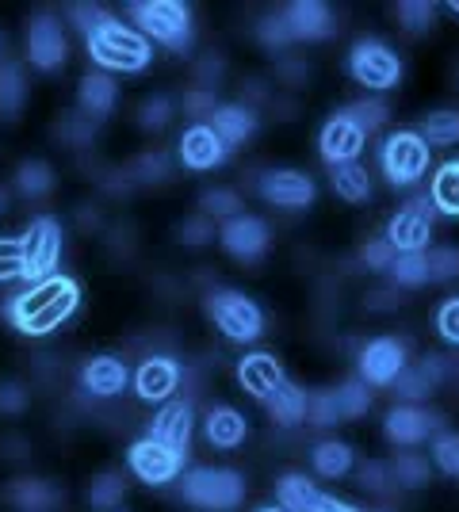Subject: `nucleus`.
<instances>
[{"label":"nucleus","mask_w":459,"mask_h":512,"mask_svg":"<svg viewBox=\"0 0 459 512\" xmlns=\"http://www.w3.org/2000/svg\"><path fill=\"white\" fill-rule=\"evenodd\" d=\"M81 306V283L73 276H50L43 283H31L27 291L12 295L4 314L20 329L23 337H46L62 329Z\"/></svg>","instance_id":"1"},{"label":"nucleus","mask_w":459,"mask_h":512,"mask_svg":"<svg viewBox=\"0 0 459 512\" xmlns=\"http://www.w3.org/2000/svg\"><path fill=\"white\" fill-rule=\"evenodd\" d=\"M85 46H88V58L100 65V69H108V73H142L153 62L150 39L138 27L111 20V16L88 35Z\"/></svg>","instance_id":"2"},{"label":"nucleus","mask_w":459,"mask_h":512,"mask_svg":"<svg viewBox=\"0 0 459 512\" xmlns=\"http://www.w3.org/2000/svg\"><path fill=\"white\" fill-rule=\"evenodd\" d=\"M131 20L150 43L169 46L173 54H188L196 43V23H192V8L180 0H138L131 4Z\"/></svg>","instance_id":"3"},{"label":"nucleus","mask_w":459,"mask_h":512,"mask_svg":"<svg viewBox=\"0 0 459 512\" xmlns=\"http://www.w3.org/2000/svg\"><path fill=\"white\" fill-rule=\"evenodd\" d=\"M203 310H207V318L215 321V329H219L226 341L253 344L264 337V310L245 291L219 287V291H211L203 299Z\"/></svg>","instance_id":"4"},{"label":"nucleus","mask_w":459,"mask_h":512,"mask_svg":"<svg viewBox=\"0 0 459 512\" xmlns=\"http://www.w3.org/2000/svg\"><path fill=\"white\" fill-rule=\"evenodd\" d=\"M180 493L203 512H234L245 501V478L234 467H196L184 474Z\"/></svg>","instance_id":"5"},{"label":"nucleus","mask_w":459,"mask_h":512,"mask_svg":"<svg viewBox=\"0 0 459 512\" xmlns=\"http://www.w3.org/2000/svg\"><path fill=\"white\" fill-rule=\"evenodd\" d=\"M379 169L391 188H414L429 172V142L417 130H398L379 146Z\"/></svg>","instance_id":"6"},{"label":"nucleus","mask_w":459,"mask_h":512,"mask_svg":"<svg viewBox=\"0 0 459 512\" xmlns=\"http://www.w3.org/2000/svg\"><path fill=\"white\" fill-rule=\"evenodd\" d=\"M23 245V279L27 283H43L58 276V260H62V222L54 214H43L27 226L20 237Z\"/></svg>","instance_id":"7"},{"label":"nucleus","mask_w":459,"mask_h":512,"mask_svg":"<svg viewBox=\"0 0 459 512\" xmlns=\"http://www.w3.org/2000/svg\"><path fill=\"white\" fill-rule=\"evenodd\" d=\"M349 77L372 92H387L402 81V58L379 39H360L349 50Z\"/></svg>","instance_id":"8"},{"label":"nucleus","mask_w":459,"mask_h":512,"mask_svg":"<svg viewBox=\"0 0 459 512\" xmlns=\"http://www.w3.org/2000/svg\"><path fill=\"white\" fill-rule=\"evenodd\" d=\"M433 218H437L433 195H414V199L387 222V234L383 237L394 245V253H425L429 241H433Z\"/></svg>","instance_id":"9"},{"label":"nucleus","mask_w":459,"mask_h":512,"mask_svg":"<svg viewBox=\"0 0 459 512\" xmlns=\"http://www.w3.org/2000/svg\"><path fill=\"white\" fill-rule=\"evenodd\" d=\"M127 467L138 482H146V486H169L180 467H184V455L173 448H165L161 440H153V436H142V440H134L131 451H127Z\"/></svg>","instance_id":"10"},{"label":"nucleus","mask_w":459,"mask_h":512,"mask_svg":"<svg viewBox=\"0 0 459 512\" xmlns=\"http://www.w3.org/2000/svg\"><path fill=\"white\" fill-rule=\"evenodd\" d=\"M23 46H27V62L35 65L39 73H54L69 58V39L54 16H35V20L27 23Z\"/></svg>","instance_id":"11"},{"label":"nucleus","mask_w":459,"mask_h":512,"mask_svg":"<svg viewBox=\"0 0 459 512\" xmlns=\"http://www.w3.org/2000/svg\"><path fill=\"white\" fill-rule=\"evenodd\" d=\"M257 195L280 211H306L314 203L318 188L303 169H268L257 180Z\"/></svg>","instance_id":"12"},{"label":"nucleus","mask_w":459,"mask_h":512,"mask_svg":"<svg viewBox=\"0 0 459 512\" xmlns=\"http://www.w3.org/2000/svg\"><path fill=\"white\" fill-rule=\"evenodd\" d=\"M219 245L234 256V260H241V264H253V260H261V256L268 253L272 234H268V222H264V218L241 211L238 218L222 222Z\"/></svg>","instance_id":"13"},{"label":"nucleus","mask_w":459,"mask_h":512,"mask_svg":"<svg viewBox=\"0 0 459 512\" xmlns=\"http://www.w3.org/2000/svg\"><path fill=\"white\" fill-rule=\"evenodd\" d=\"M176 157H180L184 169L211 172V169H219V165H226L230 146L215 134L211 123H192V127L180 134V142H176Z\"/></svg>","instance_id":"14"},{"label":"nucleus","mask_w":459,"mask_h":512,"mask_svg":"<svg viewBox=\"0 0 459 512\" xmlns=\"http://www.w3.org/2000/svg\"><path fill=\"white\" fill-rule=\"evenodd\" d=\"M440 425H444V417L433 413V409H421V406H394L387 413V421H383V436L391 440L394 448H417V444H425L429 436H437Z\"/></svg>","instance_id":"15"},{"label":"nucleus","mask_w":459,"mask_h":512,"mask_svg":"<svg viewBox=\"0 0 459 512\" xmlns=\"http://www.w3.org/2000/svg\"><path fill=\"white\" fill-rule=\"evenodd\" d=\"M406 367H410L406 344L394 341V337H375L360 352V379L368 386H391Z\"/></svg>","instance_id":"16"},{"label":"nucleus","mask_w":459,"mask_h":512,"mask_svg":"<svg viewBox=\"0 0 459 512\" xmlns=\"http://www.w3.org/2000/svg\"><path fill=\"white\" fill-rule=\"evenodd\" d=\"M364 146H368V134L356 127V123H349L341 111L333 119H326V127L318 130V153H322V161H326L329 169L356 161L364 153Z\"/></svg>","instance_id":"17"},{"label":"nucleus","mask_w":459,"mask_h":512,"mask_svg":"<svg viewBox=\"0 0 459 512\" xmlns=\"http://www.w3.org/2000/svg\"><path fill=\"white\" fill-rule=\"evenodd\" d=\"M146 436H153V440H161L165 448L180 451V455H188V448H192V436H196V409H192V402H165L161 406V413L150 421V432Z\"/></svg>","instance_id":"18"},{"label":"nucleus","mask_w":459,"mask_h":512,"mask_svg":"<svg viewBox=\"0 0 459 512\" xmlns=\"http://www.w3.org/2000/svg\"><path fill=\"white\" fill-rule=\"evenodd\" d=\"M180 390V363L169 356H150L138 363L134 371V394L142 402H173V394Z\"/></svg>","instance_id":"19"},{"label":"nucleus","mask_w":459,"mask_h":512,"mask_svg":"<svg viewBox=\"0 0 459 512\" xmlns=\"http://www.w3.org/2000/svg\"><path fill=\"white\" fill-rule=\"evenodd\" d=\"M448 379V367H444V356H425V360L410 363L398 379H394V394L406 402V406H417L425 402L429 394H437L440 383Z\"/></svg>","instance_id":"20"},{"label":"nucleus","mask_w":459,"mask_h":512,"mask_svg":"<svg viewBox=\"0 0 459 512\" xmlns=\"http://www.w3.org/2000/svg\"><path fill=\"white\" fill-rule=\"evenodd\" d=\"M284 23L291 31L295 43H318V39H329L333 35V12L322 0H295L284 8Z\"/></svg>","instance_id":"21"},{"label":"nucleus","mask_w":459,"mask_h":512,"mask_svg":"<svg viewBox=\"0 0 459 512\" xmlns=\"http://www.w3.org/2000/svg\"><path fill=\"white\" fill-rule=\"evenodd\" d=\"M284 367L280 360L272 356V352H253V356H241L238 360V383L241 390L249 394V398H257V402H268L272 398V390L284 383Z\"/></svg>","instance_id":"22"},{"label":"nucleus","mask_w":459,"mask_h":512,"mask_svg":"<svg viewBox=\"0 0 459 512\" xmlns=\"http://www.w3.org/2000/svg\"><path fill=\"white\" fill-rule=\"evenodd\" d=\"M127 383H131V367L119 356H92L81 367V390L92 398H115L127 390Z\"/></svg>","instance_id":"23"},{"label":"nucleus","mask_w":459,"mask_h":512,"mask_svg":"<svg viewBox=\"0 0 459 512\" xmlns=\"http://www.w3.org/2000/svg\"><path fill=\"white\" fill-rule=\"evenodd\" d=\"M207 123L215 127V134H219L230 150H238L241 142H249V138L257 134V127H261L257 111H253L249 104H219Z\"/></svg>","instance_id":"24"},{"label":"nucleus","mask_w":459,"mask_h":512,"mask_svg":"<svg viewBox=\"0 0 459 512\" xmlns=\"http://www.w3.org/2000/svg\"><path fill=\"white\" fill-rule=\"evenodd\" d=\"M203 436H207V444L219 451H234L245 444V436H249V421L241 417L234 406H215L207 417H203Z\"/></svg>","instance_id":"25"},{"label":"nucleus","mask_w":459,"mask_h":512,"mask_svg":"<svg viewBox=\"0 0 459 512\" xmlns=\"http://www.w3.org/2000/svg\"><path fill=\"white\" fill-rule=\"evenodd\" d=\"M8 505H16L20 512H50L62 505V490L46 478H16L8 482Z\"/></svg>","instance_id":"26"},{"label":"nucleus","mask_w":459,"mask_h":512,"mask_svg":"<svg viewBox=\"0 0 459 512\" xmlns=\"http://www.w3.org/2000/svg\"><path fill=\"white\" fill-rule=\"evenodd\" d=\"M119 100V85L111 81L108 73H85L77 85V107L88 119H108Z\"/></svg>","instance_id":"27"},{"label":"nucleus","mask_w":459,"mask_h":512,"mask_svg":"<svg viewBox=\"0 0 459 512\" xmlns=\"http://www.w3.org/2000/svg\"><path fill=\"white\" fill-rule=\"evenodd\" d=\"M329 188L337 192V199L345 203H368L372 199V176L360 161H349V165H333L329 169Z\"/></svg>","instance_id":"28"},{"label":"nucleus","mask_w":459,"mask_h":512,"mask_svg":"<svg viewBox=\"0 0 459 512\" xmlns=\"http://www.w3.org/2000/svg\"><path fill=\"white\" fill-rule=\"evenodd\" d=\"M264 406H268L272 421H276L280 428L303 425V421H306V390H299L291 379H284V383L272 390V398H268Z\"/></svg>","instance_id":"29"},{"label":"nucleus","mask_w":459,"mask_h":512,"mask_svg":"<svg viewBox=\"0 0 459 512\" xmlns=\"http://www.w3.org/2000/svg\"><path fill=\"white\" fill-rule=\"evenodd\" d=\"M318 497L322 490L314 486V478H306L299 470H291L276 482V505H284L287 512H310L318 505Z\"/></svg>","instance_id":"30"},{"label":"nucleus","mask_w":459,"mask_h":512,"mask_svg":"<svg viewBox=\"0 0 459 512\" xmlns=\"http://www.w3.org/2000/svg\"><path fill=\"white\" fill-rule=\"evenodd\" d=\"M391 478L394 486H402V490H421V486L433 482V467H429V459L421 451H394Z\"/></svg>","instance_id":"31"},{"label":"nucleus","mask_w":459,"mask_h":512,"mask_svg":"<svg viewBox=\"0 0 459 512\" xmlns=\"http://www.w3.org/2000/svg\"><path fill=\"white\" fill-rule=\"evenodd\" d=\"M27 104V77L20 62H0V119H16Z\"/></svg>","instance_id":"32"},{"label":"nucleus","mask_w":459,"mask_h":512,"mask_svg":"<svg viewBox=\"0 0 459 512\" xmlns=\"http://www.w3.org/2000/svg\"><path fill=\"white\" fill-rule=\"evenodd\" d=\"M85 497L96 512H115L123 505V497H127V482H123L119 470H100V474L88 482Z\"/></svg>","instance_id":"33"},{"label":"nucleus","mask_w":459,"mask_h":512,"mask_svg":"<svg viewBox=\"0 0 459 512\" xmlns=\"http://www.w3.org/2000/svg\"><path fill=\"white\" fill-rule=\"evenodd\" d=\"M310 463H314V470L322 478H345L352 470V463H356V455H352V448L345 440H322L318 448L310 451Z\"/></svg>","instance_id":"34"},{"label":"nucleus","mask_w":459,"mask_h":512,"mask_svg":"<svg viewBox=\"0 0 459 512\" xmlns=\"http://www.w3.org/2000/svg\"><path fill=\"white\" fill-rule=\"evenodd\" d=\"M417 134L429 142V150H433V146H456V142H459V111H452V107H440V111L421 115Z\"/></svg>","instance_id":"35"},{"label":"nucleus","mask_w":459,"mask_h":512,"mask_svg":"<svg viewBox=\"0 0 459 512\" xmlns=\"http://www.w3.org/2000/svg\"><path fill=\"white\" fill-rule=\"evenodd\" d=\"M54 169H50V161H39V157H31V161H20V169H16V192L23 199H43V195L54 192Z\"/></svg>","instance_id":"36"},{"label":"nucleus","mask_w":459,"mask_h":512,"mask_svg":"<svg viewBox=\"0 0 459 512\" xmlns=\"http://www.w3.org/2000/svg\"><path fill=\"white\" fill-rule=\"evenodd\" d=\"M433 207L437 214H452L459 218V161H448L440 165L437 176H433Z\"/></svg>","instance_id":"37"},{"label":"nucleus","mask_w":459,"mask_h":512,"mask_svg":"<svg viewBox=\"0 0 459 512\" xmlns=\"http://www.w3.org/2000/svg\"><path fill=\"white\" fill-rule=\"evenodd\" d=\"M333 398H337V413H341V421H356V417H364L368 409H372V390L364 379H349V383H341L333 390Z\"/></svg>","instance_id":"38"},{"label":"nucleus","mask_w":459,"mask_h":512,"mask_svg":"<svg viewBox=\"0 0 459 512\" xmlns=\"http://www.w3.org/2000/svg\"><path fill=\"white\" fill-rule=\"evenodd\" d=\"M387 276H391L394 287H425L429 283V260H425V253H398Z\"/></svg>","instance_id":"39"},{"label":"nucleus","mask_w":459,"mask_h":512,"mask_svg":"<svg viewBox=\"0 0 459 512\" xmlns=\"http://www.w3.org/2000/svg\"><path fill=\"white\" fill-rule=\"evenodd\" d=\"M241 195L234 188H207V192H199V214H207V218H222V222H230V218H238L241 214Z\"/></svg>","instance_id":"40"},{"label":"nucleus","mask_w":459,"mask_h":512,"mask_svg":"<svg viewBox=\"0 0 459 512\" xmlns=\"http://www.w3.org/2000/svg\"><path fill=\"white\" fill-rule=\"evenodd\" d=\"M341 115H345L349 123H356L364 134H375V130L391 119V107L383 104V100H356V104L341 107Z\"/></svg>","instance_id":"41"},{"label":"nucleus","mask_w":459,"mask_h":512,"mask_svg":"<svg viewBox=\"0 0 459 512\" xmlns=\"http://www.w3.org/2000/svg\"><path fill=\"white\" fill-rule=\"evenodd\" d=\"M306 421H310L314 428L341 425V413H337L333 390H314V394H306Z\"/></svg>","instance_id":"42"},{"label":"nucleus","mask_w":459,"mask_h":512,"mask_svg":"<svg viewBox=\"0 0 459 512\" xmlns=\"http://www.w3.org/2000/svg\"><path fill=\"white\" fill-rule=\"evenodd\" d=\"M429 260V283H448L459 276V249L456 245H437L425 253Z\"/></svg>","instance_id":"43"},{"label":"nucleus","mask_w":459,"mask_h":512,"mask_svg":"<svg viewBox=\"0 0 459 512\" xmlns=\"http://www.w3.org/2000/svg\"><path fill=\"white\" fill-rule=\"evenodd\" d=\"M433 467L448 478H459V432H437L433 440Z\"/></svg>","instance_id":"44"},{"label":"nucleus","mask_w":459,"mask_h":512,"mask_svg":"<svg viewBox=\"0 0 459 512\" xmlns=\"http://www.w3.org/2000/svg\"><path fill=\"white\" fill-rule=\"evenodd\" d=\"M257 43H261L264 50H272V54H280V50H287V46L295 43L284 23V12H280V16H264V20L257 23Z\"/></svg>","instance_id":"45"},{"label":"nucleus","mask_w":459,"mask_h":512,"mask_svg":"<svg viewBox=\"0 0 459 512\" xmlns=\"http://www.w3.org/2000/svg\"><path fill=\"white\" fill-rule=\"evenodd\" d=\"M398 20H402V27H406L410 35H421V31L433 27L437 8H433V4H421V0H402V4H398Z\"/></svg>","instance_id":"46"},{"label":"nucleus","mask_w":459,"mask_h":512,"mask_svg":"<svg viewBox=\"0 0 459 512\" xmlns=\"http://www.w3.org/2000/svg\"><path fill=\"white\" fill-rule=\"evenodd\" d=\"M176 237L184 241V245H192V249H199V245H207V241H215V218H207V214H192V218H184L180 226H176Z\"/></svg>","instance_id":"47"},{"label":"nucleus","mask_w":459,"mask_h":512,"mask_svg":"<svg viewBox=\"0 0 459 512\" xmlns=\"http://www.w3.org/2000/svg\"><path fill=\"white\" fill-rule=\"evenodd\" d=\"M169 119H173V100H165V96H150L138 107V127L142 130H165Z\"/></svg>","instance_id":"48"},{"label":"nucleus","mask_w":459,"mask_h":512,"mask_svg":"<svg viewBox=\"0 0 459 512\" xmlns=\"http://www.w3.org/2000/svg\"><path fill=\"white\" fill-rule=\"evenodd\" d=\"M394 245L387 241V237H375V241H368L364 249H360V264L368 268V272H391L394 264Z\"/></svg>","instance_id":"49"},{"label":"nucleus","mask_w":459,"mask_h":512,"mask_svg":"<svg viewBox=\"0 0 459 512\" xmlns=\"http://www.w3.org/2000/svg\"><path fill=\"white\" fill-rule=\"evenodd\" d=\"M131 176L138 180V184H161V180L169 176V161H165V153H142V157L131 165Z\"/></svg>","instance_id":"50"},{"label":"nucleus","mask_w":459,"mask_h":512,"mask_svg":"<svg viewBox=\"0 0 459 512\" xmlns=\"http://www.w3.org/2000/svg\"><path fill=\"white\" fill-rule=\"evenodd\" d=\"M23 279V245L20 237H0V283Z\"/></svg>","instance_id":"51"},{"label":"nucleus","mask_w":459,"mask_h":512,"mask_svg":"<svg viewBox=\"0 0 459 512\" xmlns=\"http://www.w3.org/2000/svg\"><path fill=\"white\" fill-rule=\"evenodd\" d=\"M92 130H96V119H88V115H66L62 119V127H58V134L66 138L69 146H88L92 142Z\"/></svg>","instance_id":"52"},{"label":"nucleus","mask_w":459,"mask_h":512,"mask_svg":"<svg viewBox=\"0 0 459 512\" xmlns=\"http://www.w3.org/2000/svg\"><path fill=\"white\" fill-rule=\"evenodd\" d=\"M360 486H364L368 493H387L394 486L391 463H379V459L364 463V467H360Z\"/></svg>","instance_id":"53"},{"label":"nucleus","mask_w":459,"mask_h":512,"mask_svg":"<svg viewBox=\"0 0 459 512\" xmlns=\"http://www.w3.org/2000/svg\"><path fill=\"white\" fill-rule=\"evenodd\" d=\"M437 333L448 344H456V348H459V295H452V299L440 302V310H437Z\"/></svg>","instance_id":"54"},{"label":"nucleus","mask_w":459,"mask_h":512,"mask_svg":"<svg viewBox=\"0 0 459 512\" xmlns=\"http://www.w3.org/2000/svg\"><path fill=\"white\" fill-rule=\"evenodd\" d=\"M104 20H108V16H104V8H100V4H69V23H73V27H77L85 39Z\"/></svg>","instance_id":"55"},{"label":"nucleus","mask_w":459,"mask_h":512,"mask_svg":"<svg viewBox=\"0 0 459 512\" xmlns=\"http://www.w3.org/2000/svg\"><path fill=\"white\" fill-rule=\"evenodd\" d=\"M27 406H31L27 386L23 383H0V413H4V417H20Z\"/></svg>","instance_id":"56"},{"label":"nucleus","mask_w":459,"mask_h":512,"mask_svg":"<svg viewBox=\"0 0 459 512\" xmlns=\"http://www.w3.org/2000/svg\"><path fill=\"white\" fill-rule=\"evenodd\" d=\"M215 92L211 88H192L188 96H184V111L188 115H196V119H211L215 115Z\"/></svg>","instance_id":"57"},{"label":"nucleus","mask_w":459,"mask_h":512,"mask_svg":"<svg viewBox=\"0 0 459 512\" xmlns=\"http://www.w3.org/2000/svg\"><path fill=\"white\" fill-rule=\"evenodd\" d=\"M310 512H360L356 505H349V501H341V497H329V493H322L318 497V505Z\"/></svg>","instance_id":"58"},{"label":"nucleus","mask_w":459,"mask_h":512,"mask_svg":"<svg viewBox=\"0 0 459 512\" xmlns=\"http://www.w3.org/2000/svg\"><path fill=\"white\" fill-rule=\"evenodd\" d=\"M398 302L402 299L394 291H375V295H368V310H394Z\"/></svg>","instance_id":"59"},{"label":"nucleus","mask_w":459,"mask_h":512,"mask_svg":"<svg viewBox=\"0 0 459 512\" xmlns=\"http://www.w3.org/2000/svg\"><path fill=\"white\" fill-rule=\"evenodd\" d=\"M8 211V192H4V188H0V214Z\"/></svg>","instance_id":"60"},{"label":"nucleus","mask_w":459,"mask_h":512,"mask_svg":"<svg viewBox=\"0 0 459 512\" xmlns=\"http://www.w3.org/2000/svg\"><path fill=\"white\" fill-rule=\"evenodd\" d=\"M257 512H287L284 505H264V509H257Z\"/></svg>","instance_id":"61"},{"label":"nucleus","mask_w":459,"mask_h":512,"mask_svg":"<svg viewBox=\"0 0 459 512\" xmlns=\"http://www.w3.org/2000/svg\"><path fill=\"white\" fill-rule=\"evenodd\" d=\"M452 12H456V16H459V0H456V4H452Z\"/></svg>","instance_id":"62"},{"label":"nucleus","mask_w":459,"mask_h":512,"mask_svg":"<svg viewBox=\"0 0 459 512\" xmlns=\"http://www.w3.org/2000/svg\"><path fill=\"white\" fill-rule=\"evenodd\" d=\"M368 512H394V509H368Z\"/></svg>","instance_id":"63"},{"label":"nucleus","mask_w":459,"mask_h":512,"mask_svg":"<svg viewBox=\"0 0 459 512\" xmlns=\"http://www.w3.org/2000/svg\"><path fill=\"white\" fill-rule=\"evenodd\" d=\"M0 50H4V35H0Z\"/></svg>","instance_id":"64"}]
</instances>
